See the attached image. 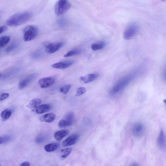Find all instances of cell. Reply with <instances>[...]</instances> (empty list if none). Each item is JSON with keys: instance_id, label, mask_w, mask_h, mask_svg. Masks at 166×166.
<instances>
[{"instance_id": "obj_13", "label": "cell", "mask_w": 166, "mask_h": 166, "mask_svg": "<svg viewBox=\"0 0 166 166\" xmlns=\"http://www.w3.org/2000/svg\"><path fill=\"white\" fill-rule=\"evenodd\" d=\"M158 146L161 150L166 148V139L165 134L163 130L161 131L157 140Z\"/></svg>"}, {"instance_id": "obj_6", "label": "cell", "mask_w": 166, "mask_h": 166, "mask_svg": "<svg viewBox=\"0 0 166 166\" xmlns=\"http://www.w3.org/2000/svg\"><path fill=\"white\" fill-rule=\"evenodd\" d=\"M74 116L73 113L70 112L66 114L64 119L60 120L59 123L60 128H64L71 126L73 123Z\"/></svg>"}, {"instance_id": "obj_9", "label": "cell", "mask_w": 166, "mask_h": 166, "mask_svg": "<svg viewBox=\"0 0 166 166\" xmlns=\"http://www.w3.org/2000/svg\"><path fill=\"white\" fill-rule=\"evenodd\" d=\"M64 44L62 42L50 43L46 46L45 51L48 54L54 53L63 46Z\"/></svg>"}, {"instance_id": "obj_29", "label": "cell", "mask_w": 166, "mask_h": 166, "mask_svg": "<svg viewBox=\"0 0 166 166\" xmlns=\"http://www.w3.org/2000/svg\"><path fill=\"white\" fill-rule=\"evenodd\" d=\"M9 94L8 93H3L0 96V101H2L5 100L9 98Z\"/></svg>"}, {"instance_id": "obj_30", "label": "cell", "mask_w": 166, "mask_h": 166, "mask_svg": "<svg viewBox=\"0 0 166 166\" xmlns=\"http://www.w3.org/2000/svg\"><path fill=\"white\" fill-rule=\"evenodd\" d=\"M44 137L42 136H39L36 138L35 140L36 142L37 143H41L44 140Z\"/></svg>"}, {"instance_id": "obj_18", "label": "cell", "mask_w": 166, "mask_h": 166, "mask_svg": "<svg viewBox=\"0 0 166 166\" xmlns=\"http://www.w3.org/2000/svg\"><path fill=\"white\" fill-rule=\"evenodd\" d=\"M60 146V144L58 143H52L48 144L44 147V149L47 152H54L58 149Z\"/></svg>"}, {"instance_id": "obj_36", "label": "cell", "mask_w": 166, "mask_h": 166, "mask_svg": "<svg viewBox=\"0 0 166 166\" xmlns=\"http://www.w3.org/2000/svg\"><path fill=\"white\" fill-rule=\"evenodd\" d=\"M163 1H164V0H163Z\"/></svg>"}, {"instance_id": "obj_10", "label": "cell", "mask_w": 166, "mask_h": 166, "mask_svg": "<svg viewBox=\"0 0 166 166\" xmlns=\"http://www.w3.org/2000/svg\"><path fill=\"white\" fill-rule=\"evenodd\" d=\"M144 127L140 123H137L134 125L132 128V132L134 135L136 137L142 136L144 132Z\"/></svg>"}, {"instance_id": "obj_1", "label": "cell", "mask_w": 166, "mask_h": 166, "mask_svg": "<svg viewBox=\"0 0 166 166\" xmlns=\"http://www.w3.org/2000/svg\"><path fill=\"white\" fill-rule=\"evenodd\" d=\"M32 16V14L29 12L16 14L7 20L6 24L11 26H19L29 21Z\"/></svg>"}, {"instance_id": "obj_25", "label": "cell", "mask_w": 166, "mask_h": 166, "mask_svg": "<svg viewBox=\"0 0 166 166\" xmlns=\"http://www.w3.org/2000/svg\"><path fill=\"white\" fill-rule=\"evenodd\" d=\"M12 139V137L9 135L0 136V144L8 142Z\"/></svg>"}, {"instance_id": "obj_20", "label": "cell", "mask_w": 166, "mask_h": 166, "mask_svg": "<svg viewBox=\"0 0 166 166\" xmlns=\"http://www.w3.org/2000/svg\"><path fill=\"white\" fill-rule=\"evenodd\" d=\"M42 101L39 99H35L31 100L29 104L27 105V107L30 108H34L38 107L41 104Z\"/></svg>"}, {"instance_id": "obj_32", "label": "cell", "mask_w": 166, "mask_h": 166, "mask_svg": "<svg viewBox=\"0 0 166 166\" xmlns=\"http://www.w3.org/2000/svg\"><path fill=\"white\" fill-rule=\"evenodd\" d=\"M7 29L6 26H3L0 27V34L2 33L3 32L5 31Z\"/></svg>"}, {"instance_id": "obj_22", "label": "cell", "mask_w": 166, "mask_h": 166, "mask_svg": "<svg viewBox=\"0 0 166 166\" xmlns=\"http://www.w3.org/2000/svg\"><path fill=\"white\" fill-rule=\"evenodd\" d=\"M12 111L9 109H7L1 113V116L3 120L8 119L12 114Z\"/></svg>"}, {"instance_id": "obj_28", "label": "cell", "mask_w": 166, "mask_h": 166, "mask_svg": "<svg viewBox=\"0 0 166 166\" xmlns=\"http://www.w3.org/2000/svg\"><path fill=\"white\" fill-rule=\"evenodd\" d=\"M86 91V89L84 87H80L79 88L76 92V96L77 97L81 96L83 95Z\"/></svg>"}, {"instance_id": "obj_5", "label": "cell", "mask_w": 166, "mask_h": 166, "mask_svg": "<svg viewBox=\"0 0 166 166\" xmlns=\"http://www.w3.org/2000/svg\"><path fill=\"white\" fill-rule=\"evenodd\" d=\"M139 30V26L136 23L130 24L125 30L123 37L125 40H129L132 38L137 33Z\"/></svg>"}, {"instance_id": "obj_34", "label": "cell", "mask_w": 166, "mask_h": 166, "mask_svg": "<svg viewBox=\"0 0 166 166\" xmlns=\"http://www.w3.org/2000/svg\"><path fill=\"white\" fill-rule=\"evenodd\" d=\"M139 165L138 164H137V163H133V164L131 165H133V166H137V165Z\"/></svg>"}, {"instance_id": "obj_21", "label": "cell", "mask_w": 166, "mask_h": 166, "mask_svg": "<svg viewBox=\"0 0 166 166\" xmlns=\"http://www.w3.org/2000/svg\"><path fill=\"white\" fill-rule=\"evenodd\" d=\"M106 45L104 42H100L98 43L93 44L91 46L92 50L94 51L102 49Z\"/></svg>"}, {"instance_id": "obj_17", "label": "cell", "mask_w": 166, "mask_h": 166, "mask_svg": "<svg viewBox=\"0 0 166 166\" xmlns=\"http://www.w3.org/2000/svg\"><path fill=\"white\" fill-rule=\"evenodd\" d=\"M68 133L69 131L66 129L56 131L54 134V138L56 140L59 141H60L64 137L66 136Z\"/></svg>"}, {"instance_id": "obj_16", "label": "cell", "mask_w": 166, "mask_h": 166, "mask_svg": "<svg viewBox=\"0 0 166 166\" xmlns=\"http://www.w3.org/2000/svg\"><path fill=\"white\" fill-rule=\"evenodd\" d=\"M56 116V115L54 113H49L42 116L40 119L42 122L51 123L54 120Z\"/></svg>"}, {"instance_id": "obj_2", "label": "cell", "mask_w": 166, "mask_h": 166, "mask_svg": "<svg viewBox=\"0 0 166 166\" xmlns=\"http://www.w3.org/2000/svg\"><path fill=\"white\" fill-rule=\"evenodd\" d=\"M134 74H133L125 76L117 82L111 90L110 94L114 95L118 94L126 87L131 82Z\"/></svg>"}, {"instance_id": "obj_23", "label": "cell", "mask_w": 166, "mask_h": 166, "mask_svg": "<svg viewBox=\"0 0 166 166\" xmlns=\"http://www.w3.org/2000/svg\"><path fill=\"white\" fill-rule=\"evenodd\" d=\"M10 39L9 36H3L0 38V48L5 47L9 42Z\"/></svg>"}, {"instance_id": "obj_35", "label": "cell", "mask_w": 166, "mask_h": 166, "mask_svg": "<svg viewBox=\"0 0 166 166\" xmlns=\"http://www.w3.org/2000/svg\"><path fill=\"white\" fill-rule=\"evenodd\" d=\"M1 76H2V74H0V77H1Z\"/></svg>"}, {"instance_id": "obj_12", "label": "cell", "mask_w": 166, "mask_h": 166, "mask_svg": "<svg viewBox=\"0 0 166 166\" xmlns=\"http://www.w3.org/2000/svg\"><path fill=\"white\" fill-rule=\"evenodd\" d=\"M74 60L67 61L63 62H59L52 65L51 67L53 68L64 69L69 67L75 63Z\"/></svg>"}, {"instance_id": "obj_4", "label": "cell", "mask_w": 166, "mask_h": 166, "mask_svg": "<svg viewBox=\"0 0 166 166\" xmlns=\"http://www.w3.org/2000/svg\"><path fill=\"white\" fill-rule=\"evenodd\" d=\"M38 32L37 27L32 25L27 26L23 30V40L26 42L31 41L37 36Z\"/></svg>"}, {"instance_id": "obj_19", "label": "cell", "mask_w": 166, "mask_h": 166, "mask_svg": "<svg viewBox=\"0 0 166 166\" xmlns=\"http://www.w3.org/2000/svg\"><path fill=\"white\" fill-rule=\"evenodd\" d=\"M83 52V50L81 49H75L70 51H69L67 53L64 55V56L65 58H68L71 56L77 55L82 54Z\"/></svg>"}, {"instance_id": "obj_11", "label": "cell", "mask_w": 166, "mask_h": 166, "mask_svg": "<svg viewBox=\"0 0 166 166\" xmlns=\"http://www.w3.org/2000/svg\"><path fill=\"white\" fill-rule=\"evenodd\" d=\"M79 138V136L78 134H72L68 137L63 142L62 146L63 147H66L73 145L77 142Z\"/></svg>"}, {"instance_id": "obj_26", "label": "cell", "mask_w": 166, "mask_h": 166, "mask_svg": "<svg viewBox=\"0 0 166 166\" xmlns=\"http://www.w3.org/2000/svg\"><path fill=\"white\" fill-rule=\"evenodd\" d=\"M71 87V84L66 85V86L60 88L59 91L64 94H66L70 90Z\"/></svg>"}, {"instance_id": "obj_24", "label": "cell", "mask_w": 166, "mask_h": 166, "mask_svg": "<svg viewBox=\"0 0 166 166\" xmlns=\"http://www.w3.org/2000/svg\"><path fill=\"white\" fill-rule=\"evenodd\" d=\"M72 149L71 148H67L62 149L61 150L60 156L62 158H66L72 152Z\"/></svg>"}, {"instance_id": "obj_3", "label": "cell", "mask_w": 166, "mask_h": 166, "mask_svg": "<svg viewBox=\"0 0 166 166\" xmlns=\"http://www.w3.org/2000/svg\"><path fill=\"white\" fill-rule=\"evenodd\" d=\"M71 7L68 0H58L55 6V13L58 16L62 15L66 13Z\"/></svg>"}, {"instance_id": "obj_33", "label": "cell", "mask_w": 166, "mask_h": 166, "mask_svg": "<svg viewBox=\"0 0 166 166\" xmlns=\"http://www.w3.org/2000/svg\"><path fill=\"white\" fill-rule=\"evenodd\" d=\"M30 165V163L28 161L23 162L20 165L22 166H29Z\"/></svg>"}, {"instance_id": "obj_15", "label": "cell", "mask_w": 166, "mask_h": 166, "mask_svg": "<svg viewBox=\"0 0 166 166\" xmlns=\"http://www.w3.org/2000/svg\"><path fill=\"white\" fill-rule=\"evenodd\" d=\"M51 108V106L50 104H44L36 108L35 112L38 114H42L49 111Z\"/></svg>"}, {"instance_id": "obj_7", "label": "cell", "mask_w": 166, "mask_h": 166, "mask_svg": "<svg viewBox=\"0 0 166 166\" xmlns=\"http://www.w3.org/2000/svg\"><path fill=\"white\" fill-rule=\"evenodd\" d=\"M57 78L55 76H51L40 80L38 83L40 87L44 89L49 87L56 82Z\"/></svg>"}, {"instance_id": "obj_31", "label": "cell", "mask_w": 166, "mask_h": 166, "mask_svg": "<svg viewBox=\"0 0 166 166\" xmlns=\"http://www.w3.org/2000/svg\"><path fill=\"white\" fill-rule=\"evenodd\" d=\"M66 21L63 19H60L58 21V23L60 26H64L66 25Z\"/></svg>"}, {"instance_id": "obj_27", "label": "cell", "mask_w": 166, "mask_h": 166, "mask_svg": "<svg viewBox=\"0 0 166 166\" xmlns=\"http://www.w3.org/2000/svg\"><path fill=\"white\" fill-rule=\"evenodd\" d=\"M19 44L17 43H14L12 44L11 45L8 47L6 49L5 51L7 53H8L14 50L18 47Z\"/></svg>"}, {"instance_id": "obj_14", "label": "cell", "mask_w": 166, "mask_h": 166, "mask_svg": "<svg viewBox=\"0 0 166 166\" xmlns=\"http://www.w3.org/2000/svg\"><path fill=\"white\" fill-rule=\"evenodd\" d=\"M99 74H88L85 76L80 77V80L85 83H91L98 78Z\"/></svg>"}, {"instance_id": "obj_8", "label": "cell", "mask_w": 166, "mask_h": 166, "mask_svg": "<svg viewBox=\"0 0 166 166\" xmlns=\"http://www.w3.org/2000/svg\"><path fill=\"white\" fill-rule=\"evenodd\" d=\"M37 74H32L22 80L18 84V87L20 89L22 90L32 82H33L37 77Z\"/></svg>"}]
</instances>
